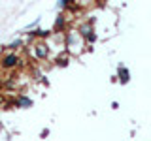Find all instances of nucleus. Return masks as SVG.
<instances>
[{
  "mask_svg": "<svg viewBox=\"0 0 151 141\" xmlns=\"http://www.w3.org/2000/svg\"><path fill=\"white\" fill-rule=\"evenodd\" d=\"M17 105L19 107H30L32 105V100H30V98H27V96H19L17 98Z\"/></svg>",
  "mask_w": 151,
  "mask_h": 141,
  "instance_id": "3",
  "label": "nucleus"
},
{
  "mask_svg": "<svg viewBox=\"0 0 151 141\" xmlns=\"http://www.w3.org/2000/svg\"><path fill=\"white\" fill-rule=\"evenodd\" d=\"M34 53L38 58H45L47 56V43H44V41H38L36 47H34Z\"/></svg>",
  "mask_w": 151,
  "mask_h": 141,
  "instance_id": "2",
  "label": "nucleus"
},
{
  "mask_svg": "<svg viewBox=\"0 0 151 141\" xmlns=\"http://www.w3.org/2000/svg\"><path fill=\"white\" fill-rule=\"evenodd\" d=\"M119 79H121L123 83L129 81V70H127V68H121V70H119Z\"/></svg>",
  "mask_w": 151,
  "mask_h": 141,
  "instance_id": "4",
  "label": "nucleus"
},
{
  "mask_svg": "<svg viewBox=\"0 0 151 141\" xmlns=\"http://www.w3.org/2000/svg\"><path fill=\"white\" fill-rule=\"evenodd\" d=\"M17 64H19V56L13 55V53L6 55V56H4V60H2V66H4V68H15Z\"/></svg>",
  "mask_w": 151,
  "mask_h": 141,
  "instance_id": "1",
  "label": "nucleus"
}]
</instances>
